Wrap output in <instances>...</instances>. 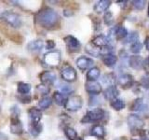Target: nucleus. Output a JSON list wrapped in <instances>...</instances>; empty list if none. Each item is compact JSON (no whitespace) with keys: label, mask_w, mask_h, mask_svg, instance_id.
Instances as JSON below:
<instances>
[{"label":"nucleus","mask_w":149,"mask_h":140,"mask_svg":"<svg viewBox=\"0 0 149 140\" xmlns=\"http://www.w3.org/2000/svg\"><path fill=\"white\" fill-rule=\"evenodd\" d=\"M36 22L41 27L51 29L58 24L60 21L59 14L50 8H44L39 10L36 16Z\"/></svg>","instance_id":"obj_1"},{"label":"nucleus","mask_w":149,"mask_h":140,"mask_svg":"<svg viewBox=\"0 0 149 140\" xmlns=\"http://www.w3.org/2000/svg\"><path fill=\"white\" fill-rule=\"evenodd\" d=\"M0 19L14 28H19L22 25V19L20 15L13 11L5 10L1 12L0 13Z\"/></svg>","instance_id":"obj_2"},{"label":"nucleus","mask_w":149,"mask_h":140,"mask_svg":"<svg viewBox=\"0 0 149 140\" xmlns=\"http://www.w3.org/2000/svg\"><path fill=\"white\" fill-rule=\"evenodd\" d=\"M44 63L47 66L49 67H57L61 64L62 55L59 50H50L44 55Z\"/></svg>","instance_id":"obj_3"},{"label":"nucleus","mask_w":149,"mask_h":140,"mask_svg":"<svg viewBox=\"0 0 149 140\" xmlns=\"http://www.w3.org/2000/svg\"><path fill=\"white\" fill-rule=\"evenodd\" d=\"M128 125H129V128L130 130V133L132 134L134 133L138 132L139 130H142V128L143 127L144 125V121L143 120L139 117L136 114H130L128 117Z\"/></svg>","instance_id":"obj_4"},{"label":"nucleus","mask_w":149,"mask_h":140,"mask_svg":"<svg viewBox=\"0 0 149 140\" xmlns=\"http://www.w3.org/2000/svg\"><path fill=\"white\" fill-rule=\"evenodd\" d=\"M83 105V100H82V97L79 96V95H72L71 97H69L67 101H66V104H65L64 107L66 108L68 111H77L79 110L82 107Z\"/></svg>","instance_id":"obj_5"},{"label":"nucleus","mask_w":149,"mask_h":140,"mask_svg":"<svg viewBox=\"0 0 149 140\" xmlns=\"http://www.w3.org/2000/svg\"><path fill=\"white\" fill-rule=\"evenodd\" d=\"M104 117V111L102 108H94L87 112V114L82 119L83 123H91V121H99Z\"/></svg>","instance_id":"obj_6"},{"label":"nucleus","mask_w":149,"mask_h":140,"mask_svg":"<svg viewBox=\"0 0 149 140\" xmlns=\"http://www.w3.org/2000/svg\"><path fill=\"white\" fill-rule=\"evenodd\" d=\"M61 77H62V78L64 81L73 82L77 79V74L76 69L74 67L67 65V66H64L62 69V71H61Z\"/></svg>","instance_id":"obj_7"},{"label":"nucleus","mask_w":149,"mask_h":140,"mask_svg":"<svg viewBox=\"0 0 149 140\" xmlns=\"http://www.w3.org/2000/svg\"><path fill=\"white\" fill-rule=\"evenodd\" d=\"M64 42L70 51L74 52V51H78L80 50V42H79L77 37L73 36H67L64 37Z\"/></svg>","instance_id":"obj_8"},{"label":"nucleus","mask_w":149,"mask_h":140,"mask_svg":"<svg viewBox=\"0 0 149 140\" xmlns=\"http://www.w3.org/2000/svg\"><path fill=\"white\" fill-rule=\"evenodd\" d=\"M39 78L42 82V84H45L47 86L52 85L56 80V75L55 73L51 71H44L39 75Z\"/></svg>","instance_id":"obj_9"},{"label":"nucleus","mask_w":149,"mask_h":140,"mask_svg":"<svg viewBox=\"0 0 149 140\" xmlns=\"http://www.w3.org/2000/svg\"><path fill=\"white\" fill-rule=\"evenodd\" d=\"M118 83L123 89H129L133 84V77L130 74H121L118 78Z\"/></svg>","instance_id":"obj_10"},{"label":"nucleus","mask_w":149,"mask_h":140,"mask_svg":"<svg viewBox=\"0 0 149 140\" xmlns=\"http://www.w3.org/2000/svg\"><path fill=\"white\" fill-rule=\"evenodd\" d=\"M10 130L12 134H21L22 133V124L17 115H12L10 120Z\"/></svg>","instance_id":"obj_11"},{"label":"nucleus","mask_w":149,"mask_h":140,"mask_svg":"<svg viewBox=\"0 0 149 140\" xmlns=\"http://www.w3.org/2000/svg\"><path fill=\"white\" fill-rule=\"evenodd\" d=\"M85 89L88 93L94 94V95H97L102 92V86H101V84L97 81H88V80L85 84Z\"/></svg>","instance_id":"obj_12"},{"label":"nucleus","mask_w":149,"mask_h":140,"mask_svg":"<svg viewBox=\"0 0 149 140\" xmlns=\"http://www.w3.org/2000/svg\"><path fill=\"white\" fill-rule=\"evenodd\" d=\"M93 60L88 58V57H85V56H81V57H79L77 59V66L82 70V71H84V70H86L88 68H90L91 65L93 64Z\"/></svg>","instance_id":"obj_13"},{"label":"nucleus","mask_w":149,"mask_h":140,"mask_svg":"<svg viewBox=\"0 0 149 140\" xmlns=\"http://www.w3.org/2000/svg\"><path fill=\"white\" fill-rule=\"evenodd\" d=\"M119 94V91L118 89L116 88V86H110L107 87L105 89V91L104 92V96L106 100L108 101H114L116 99V97L118 96Z\"/></svg>","instance_id":"obj_14"},{"label":"nucleus","mask_w":149,"mask_h":140,"mask_svg":"<svg viewBox=\"0 0 149 140\" xmlns=\"http://www.w3.org/2000/svg\"><path fill=\"white\" fill-rule=\"evenodd\" d=\"M91 43L95 47H97V48H102H102H104V47L108 46L109 40L104 35H98L92 39Z\"/></svg>","instance_id":"obj_15"},{"label":"nucleus","mask_w":149,"mask_h":140,"mask_svg":"<svg viewBox=\"0 0 149 140\" xmlns=\"http://www.w3.org/2000/svg\"><path fill=\"white\" fill-rule=\"evenodd\" d=\"M147 107V105H146V103H144L143 98H137V99H135L132 104L130 105V110L132 111H136V112H141V111H143L146 110Z\"/></svg>","instance_id":"obj_16"},{"label":"nucleus","mask_w":149,"mask_h":140,"mask_svg":"<svg viewBox=\"0 0 149 140\" xmlns=\"http://www.w3.org/2000/svg\"><path fill=\"white\" fill-rule=\"evenodd\" d=\"M110 6H111V1H109V0H100V1H98L94 5L93 9L97 13H102L106 11Z\"/></svg>","instance_id":"obj_17"},{"label":"nucleus","mask_w":149,"mask_h":140,"mask_svg":"<svg viewBox=\"0 0 149 140\" xmlns=\"http://www.w3.org/2000/svg\"><path fill=\"white\" fill-rule=\"evenodd\" d=\"M143 60L141 56H139V55H133L129 60L130 66L136 70H139L143 67Z\"/></svg>","instance_id":"obj_18"},{"label":"nucleus","mask_w":149,"mask_h":140,"mask_svg":"<svg viewBox=\"0 0 149 140\" xmlns=\"http://www.w3.org/2000/svg\"><path fill=\"white\" fill-rule=\"evenodd\" d=\"M28 116H29L32 123H39L42 119V112L39 108L36 107H32L28 110Z\"/></svg>","instance_id":"obj_19"},{"label":"nucleus","mask_w":149,"mask_h":140,"mask_svg":"<svg viewBox=\"0 0 149 140\" xmlns=\"http://www.w3.org/2000/svg\"><path fill=\"white\" fill-rule=\"evenodd\" d=\"M102 62L104 64L106 65V66L108 67H113L115 66V64L118 62V58H116V56L113 53H107V54H104L102 55Z\"/></svg>","instance_id":"obj_20"},{"label":"nucleus","mask_w":149,"mask_h":140,"mask_svg":"<svg viewBox=\"0 0 149 140\" xmlns=\"http://www.w3.org/2000/svg\"><path fill=\"white\" fill-rule=\"evenodd\" d=\"M43 41L40 39H36V40H33L30 41L27 45V49L28 50L32 51V52H38L42 49H43Z\"/></svg>","instance_id":"obj_21"},{"label":"nucleus","mask_w":149,"mask_h":140,"mask_svg":"<svg viewBox=\"0 0 149 140\" xmlns=\"http://www.w3.org/2000/svg\"><path fill=\"white\" fill-rule=\"evenodd\" d=\"M91 134L95 137H98V138H104L105 135V130L104 128V126H102L100 124L94 125L91 128Z\"/></svg>","instance_id":"obj_22"},{"label":"nucleus","mask_w":149,"mask_h":140,"mask_svg":"<svg viewBox=\"0 0 149 140\" xmlns=\"http://www.w3.org/2000/svg\"><path fill=\"white\" fill-rule=\"evenodd\" d=\"M128 34H129V33H128L127 29H126L125 27L121 26V25L116 26L115 28V30H114V36L118 40L125 39L126 36H128Z\"/></svg>","instance_id":"obj_23"},{"label":"nucleus","mask_w":149,"mask_h":140,"mask_svg":"<svg viewBox=\"0 0 149 140\" xmlns=\"http://www.w3.org/2000/svg\"><path fill=\"white\" fill-rule=\"evenodd\" d=\"M101 75V71L100 69L94 66V67H91L90 68V70L88 71L87 73V78L88 81H96L98 78H99Z\"/></svg>","instance_id":"obj_24"},{"label":"nucleus","mask_w":149,"mask_h":140,"mask_svg":"<svg viewBox=\"0 0 149 140\" xmlns=\"http://www.w3.org/2000/svg\"><path fill=\"white\" fill-rule=\"evenodd\" d=\"M67 99H68V98L66 97V95H65L64 93H63V92H55L53 93V100L58 106H64L65 104H66Z\"/></svg>","instance_id":"obj_25"},{"label":"nucleus","mask_w":149,"mask_h":140,"mask_svg":"<svg viewBox=\"0 0 149 140\" xmlns=\"http://www.w3.org/2000/svg\"><path fill=\"white\" fill-rule=\"evenodd\" d=\"M102 82L108 87L110 86H115V83L116 82V77L113 73H108L105 74L104 78H102Z\"/></svg>","instance_id":"obj_26"},{"label":"nucleus","mask_w":149,"mask_h":140,"mask_svg":"<svg viewBox=\"0 0 149 140\" xmlns=\"http://www.w3.org/2000/svg\"><path fill=\"white\" fill-rule=\"evenodd\" d=\"M85 50L87 51V52L91 55V56H94V57H99V56L101 55L102 51L97 48V47H95L94 45H93L91 42V43H88L87 46H86V49Z\"/></svg>","instance_id":"obj_27"},{"label":"nucleus","mask_w":149,"mask_h":140,"mask_svg":"<svg viewBox=\"0 0 149 140\" xmlns=\"http://www.w3.org/2000/svg\"><path fill=\"white\" fill-rule=\"evenodd\" d=\"M52 104V99L49 96H44L43 98H41L38 102V106L39 109H47L51 106Z\"/></svg>","instance_id":"obj_28"},{"label":"nucleus","mask_w":149,"mask_h":140,"mask_svg":"<svg viewBox=\"0 0 149 140\" xmlns=\"http://www.w3.org/2000/svg\"><path fill=\"white\" fill-rule=\"evenodd\" d=\"M31 91V85L25 82H19L18 84V92L22 95H27Z\"/></svg>","instance_id":"obj_29"},{"label":"nucleus","mask_w":149,"mask_h":140,"mask_svg":"<svg viewBox=\"0 0 149 140\" xmlns=\"http://www.w3.org/2000/svg\"><path fill=\"white\" fill-rule=\"evenodd\" d=\"M30 134L34 136H37L39 135L41 131H42V125L39 123H32L31 125L29 126Z\"/></svg>","instance_id":"obj_30"},{"label":"nucleus","mask_w":149,"mask_h":140,"mask_svg":"<svg viewBox=\"0 0 149 140\" xmlns=\"http://www.w3.org/2000/svg\"><path fill=\"white\" fill-rule=\"evenodd\" d=\"M139 40V34L137 32H132L128 34V36H126V38L124 39L125 43H130V45L135 43Z\"/></svg>","instance_id":"obj_31"},{"label":"nucleus","mask_w":149,"mask_h":140,"mask_svg":"<svg viewBox=\"0 0 149 140\" xmlns=\"http://www.w3.org/2000/svg\"><path fill=\"white\" fill-rule=\"evenodd\" d=\"M64 134L69 140H76L77 138V131L72 127H66L64 129Z\"/></svg>","instance_id":"obj_32"},{"label":"nucleus","mask_w":149,"mask_h":140,"mask_svg":"<svg viewBox=\"0 0 149 140\" xmlns=\"http://www.w3.org/2000/svg\"><path fill=\"white\" fill-rule=\"evenodd\" d=\"M111 106L113 107L115 110L120 111V110H122L124 107H125V103L123 102V100L118 99V98H116V100L111 102Z\"/></svg>","instance_id":"obj_33"},{"label":"nucleus","mask_w":149,"mask_h":140,"mask_svg":"<svg viewBox=\"0 0 149 140\" xmlns=\"http://www.w3.org/2000/svg\"><path fill=\"white\" fill-rule=\"evenodd\" d=\"M142 49H143V45L140 41H137V42H135V43L130 45V51L134 54L139 53L140 51L142 50Z\"/></svg>","instance_id":"obj_34"},{"label":"nucleus","mask_w":149,"mask_h":140,"mask_svg":"<svg viewBox=\"0 0 149 140\" xmlns=\"http://www.w3.org/2000/svg\"><path fill=\"white\" fill-rule=\"evenodd\" d=\"M104 23L106 25H112V24H113V22H114L113 13L110 12V11L105 12L104 16Z\"/></svg>","instance_id":"obj_35"},{"label":"nucleus","mask_w":149,"mask_h":140,"mask_svg":"<svg viewBox=\"0 0 149 140\" xmlns=\"http://www.w3.org/2000/svg\"><path fill=\"white\" fill-rule=\"evenodd\" d=\"M132 6L137 10H143L144 7H146V1H143V0H135V1H132Z\"/></svg>","instance_id":"obj_36"},{"label":"nucleus","mask_w":149,"mask_h":140,"mask_svg":"<svg viewBox=\"0 0 149 140\" xmlns=\"http://www.w3.org/2000/svg\"><path fill=\"white\" fill-rule=\"evenodd\" d=\"M36 90L38 91L41 94H44L47 96V94H48L49 92V86L45 85V84H40V85H37Z\"/></svg>","instance_id":"obj_37"},{"label":"nucleus","mask_w":149,"mask_h":140,"mask_svg":"<svg viewBox=\"0 0 149 140\" xmlns=\"http://www.w3.org/2000/svg\"><path fill=\"white\" fill-rule=\"evenodd\" d=\"M141 85H142V87H143L144 89H149V77H147V76H143V78H142V79H141Z\"/></svg>","instance_id":"obj_38"},{"label":"nucleus","mask_w":149,"mask_h":140,"mask_svg":"<svg viewBox=\"0 0 149 140\" xmlns=\"http://www.w3.org/2000/svg\"><path fill=\"white\" fill-rule=\"evenodd\" d=\"M61 91H62L63 93H69L73 92V89L71 88V86L66 85V84H63V85H61Z\"/></svg>","instance_id":"obj_39"},{"label":"nucleus","mask_w":149,"mask_h":140,"mask_svg":"<svg viewBox=\"0 0 149 140\" xmlns=\"http://www.w3.org/2000/svg\"><path fill=\"white\" fill-rule=\"evenodd\" d=\"M143 68L144 69V71H146L147 74H149V56L143 60Z\"/></svg>","instance_id":"obj_40"},{"label":"nucleus","mask_w":149,"mask_h":140,"mask_svg":"<svg viewBox=\"0 0 149 140\" xmlns=\"http://www.w3.org/2000/svg\"><path fill=\"white\" fill-rule=\"evenodd\" d=\"M55 47V42L53 40H47L46 43V48L48 50H52Z\"/></svg>","instance_id":"obj_41"},{"label":"nucleus","mask_w":149,"mask_h":140,"mask_svg":"<svg viewBox=\"0 0 149 140\" xmlns=\"http://www.w3.org/2000/svg\"><path fill=\"white\" fill-rule=\"evenodd\" d=\"M144 46H146V50L149 51V36H147L146 40H144Z\"/></svg>","instance_id":"obj_42"},{"label":"nucleus","mask_w":149,"mask_h":140,"mask_svg":"<svg viewBox=\"0 0 149 140\" xmlns=\"http://www.w3.org/2000/svg\"><path fill=\"white\" fill-rule=\"evenodd\" d=\"M147 14H148V17H149V3H148V6H147Z\"/></svg>","instance_id":"obj_43"},{"label":"nucleus","mask_w":149,"mask_h":140,"mask_svg":"<svg viewBox=\"0 0 149 140\" xmlns=\"http://www.w3.org/2000/svg\"><path fill=\"white\" fill-rule=\"evenodd\" d=\"M76 140H83V139H82V138H77Z\"/></svg>","instance_id":"obj_44"}]
</instances>
